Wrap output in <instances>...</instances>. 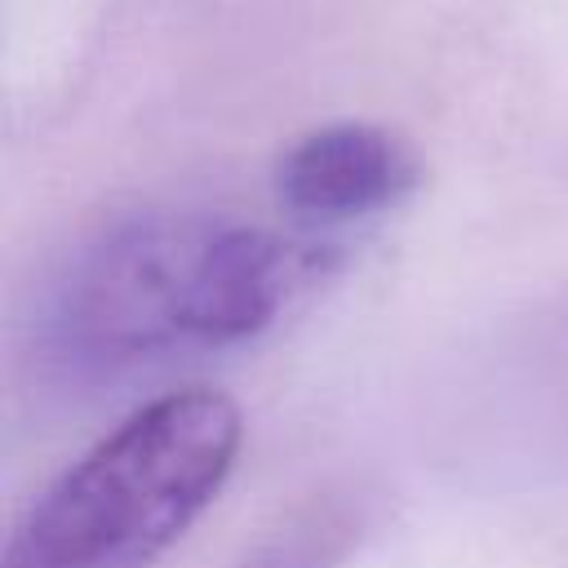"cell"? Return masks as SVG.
<instances>
[{
	"instance_id": "obj_1",
	"label": "cell",
	"mask_w": 568,
	"mask_h": 568,
	"mask_svg": "<svg viewBox=\"0 0 568 568\" xmlns=\"http://www.w3.org/2000/svg\"><path fill=\"white\" fill-rule=\"evenodd\" d=\"M311 257L280 235L209 213H142L89 240L58 293L53 337L80 364L217 351L262 333Z\"/></svg>"
},
{
	"instance_id": "obj_2",
	"label": "cell",
	"mask_w": 568,
	"mask_h": 568,
	"mask_svg": "<svg viewBox=\"0 0 568 568\" xmlns=\"http://www.w3.org/2000/svg\"><path fill=\"white\" fill-rule=\"evenodd\" d=\"M240 435L217 390L151 399L31 501L4 568H151L213 506Z\"/></svg>"
},
{
	"instance_id": "obj_3",
	"label": "cell",
	"mask_w": 568,
	"mask_h": 568,
	"mask_svg": "<svg viewBox=\"0 0 568 568\" xmlns=\"http://www.w3.org/2000/svg\"><path fill=\"white\" fill-rule=\"evenodd\" d=\"M417 178V155L395 133L377 124H328L280 155L275 191L293 217L337 226L395 209Z\"/></svg>"
}]
</instances>
